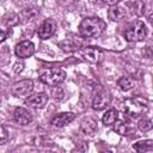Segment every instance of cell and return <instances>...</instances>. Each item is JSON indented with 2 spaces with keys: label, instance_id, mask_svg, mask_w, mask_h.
<instances>
[{
  "label": "cell",
  "instance_id": "cell-1",
  "mask_svg": "<svg viewBox=\"0 0 153 153\" xmlns=\"http://www.w3.org/2000/svg\"><path fill=\"white\" fill-rule=\"evenodd\" d=\"M106 27L103 19L98 17H87L79 24V33L84 38H97L99 37Z\"/></svg>",
  "mask_w": 153,
  "mask_h": 153
},
{
  "label": "cell",
  "instance_id": "cell-2",
  "mask_svg": "<svg viewBox=\"0 0 153 153\" xmlns=\"http://www.w3.org/2000/svg\"><path fill=\"white\" fill-rule=\"evenodd\" d=\"M122 109L131 118H137V117H140L147 112L148 105H147L146 99L140 98V97H135V98H130V99L124 100L122 104Z\"/></svg>",
  "mask_w": 153,
  "mask_h": 153
},
{
  "label": "cell",
  "instance_id": "cell-3",
  "mask_svg": "<svg viewBox=\"0 0 153 153\" xmlns=\"http://www.w3.org/2000/svg\"><path fill=\"white\" fill-rule=\"evenodd\" d=\"M66 79V72L61 68H50L47 69L45 72H43L39 75V80L49 86H54L56 87L57 85H60L61 82H63Z\"/></svg>",
  "mask_w": 153,
  "mask_h": 153
},
{
  "label": "cell",
  "instance_id": "cell-4",
  "mask_svg": "<svg viewBox=\"0 0 153 153\" xmlns=\"http://www.w3.org/2000/svg\"><path fill=\"white\" fill-rule=\"evenodd\" d=\"M147 35L146 25L142 22H135L134 24L129 25L124 31V38L128 42H139L142 41Z\"/></svg>",
  "mask_w": 153,
  "mask_h": 153
},
{
  "label": "cell",
  "instance_id": "cell-5",
  "mask_svg": "<svg viewBox=\"0 0 153 153\" xmlns=\"http://www.w3.org/2000/svg\"><path fill=\"white\" fill-rule=\"evenodd\" d=\"M33 90V82L32 80L30 79H24V80H20L18 82H16L12 88H11V92L14 97H18V98H25V97H29L31 96V92Z\"/></svg>",
  "mask_w": 153,
  "mask_h": 153
},
{
  "label": "cell",
  "instance_id": "cell-6",
  "mask_svg": "<svg viewBox=\"0 0 153 153\" xmlns=\"http://www.w3.org/2000/svg\"><path fill=\"white\" fill-rule=\"evenodd\" d=\"M76 54L85 61L91 62V63H98L102 57H103V53L97 49V48H92V47H86V48H81L76 51Z\"/></svg>",
  "mask_w": 153,
  "mask_h": 153
},
{
  "label": "cell",
  "instance_id": "cell-7",
  "mask_svg": "<svg viewBox=\"0 0 153 153\" xmlns=\"http://www.w3.org/2000/svg\"><path fill=\"white\" fill-rule=\"evenodd\" d=\"M56 27H57L56 22H55L54 19H51V18H48V19H45V20L41 24V26L38 27L37 35H38V37H39L41 39H48V38H50V37L55 33Z\"/></svg>",
  "mask_w": 153,
  "mask_h": 153
},
{
  "label": "cell",
  "instance_id": "cell-8",
  "mask_svg": "<svg viewBox=\"0 0 153 153\" xmlns=\"http://www.w3.org/2000/svg\"><path fill=\"white\" fill-rule=\"evenodd\" d=\"M14 53H16L17 57H19V59H27V57H30V56L33 55V53H35V45L30 41H23V42L18 43L16 45Z\"/></svg>",
  "mask_w": 153,
  "mask_h": 153
},
{
  "label": "cell",
  "instance_id": "cell-9",
  "mask_svg": "<svg viewBox=\"0 0 153 153\" xmlns=\"http://www.w3.org/2000/svg\"><path fill=\"white\" fill-rule=\"evenodd\" d=\"M48 98H49L48 94L44 92L35 93V94L29 96L25 99V104L31 106V108H35V109H41V108L45 106V104L48 103Z\"/></svg>",
  "mask_w": 153,
  "mask_h": 153
},
{
  "label": "cell",
  "instance_id": "cell-10",
  "mask_svg": "<svg viewBox=\"0 0 153 153\" xmlns=\"http://www.w3.org/2000/svg\"><path fill=\"white\" fill-rule=\"evenodd\" d=\"M111 102V96L109 92L106 91H100L98 93H96L93 100H92V108L94 110H103L105 109Z\"/></svg>",
  "mask_w": 153,
  "mask_h": 153
},
{
  "label": "cell",
  "instance_id": "cell-11",
  "mask_svg": "<svg viewBox=\"0 0 153 153\" xmlns=\"http://www.w3.org/2000/svg\"><path fill=\"white\" fill-rule=\"evenodd\" d=\"M74 117L75 115L73 112H61L54 116V118L50 121V124L54 128H62V127L68 126L74 120Z\"/></svg>",
  "mask_w": 153,
  "mask_h": 153
},
{
  "label": "cell",
  "instance_id": "cell-12",
  "mask_svg": "<svg viewBox=\"0 0 153 153\" xmlns=\"http://www.w3.org/2000/svg\"><path fill=\"white\" fill-rule=\"evenodd\" d=\"M13 117H14V121L22 126H26L29 123L32 122V115L29 110H26L25 108H22V106H18L14 110V114H13Z\"/></svg>",
  "mask_w": 153,
  "mask_h": 153
},
{
  "label": "cell",
  "instance_id": "cell-13",
  "mask_svg": "<svg viewBox=\"0 0 153 153\" xmlns=\"http://www.w3.org/2000/svg\"><path fill=\"white\" fill-rule=\"evenodd\" d=\"M38 14H39V8L35 7V6H30V7H25L24 10H22L18 16H19V20L22 23H27V22L35 19Z\"/></svg>",
  "mask_w": 153,
  "mask_h": 153
},
{
  "label": "cell",
  "instance_id": "cell-14",
  "mask_svg": "<svg viewBox=\"0 0 153 153\" xmlns=\"http://www.w3.org/2000/svg\"><path fill=\"white\" fill-rule=\"evenodd\" d=\"M80 129L84 134L86 135H92L97 131L98 129V126H97V121L92 117H86L81 121L80 123Z\"/></svg>",
  "mask_w": 153,
  "mask_h": 153
},
{
  "label": "cell",
  "instance_id": "cell-15",
  "mask_svg": "<svg viewBox=\"0 0 153 153\" xmlns=\"http://www.w3.org/2000/svg\"><path fill=\"white\" fill-rule=\"evenodd\" d=\"M124 14H126V10L120 4H117L115 6H111L108 11V17L112 22H118L120 19H122L124 17Z\"/></svg>",
  "mask_w": 153,
  "mask_h": 153
},
{
  "label": "cell",
  "instance_id": "cell-16",
  "mask_svg": "<svg viewBox=\"0 0 153 153\" xmlns=\"http://www.w3.org/2000/svg\"><path fill=\"white\" fill-rule=\"evenodd\" d=\"M133 149H135L137 153H146L149 151H153V140H142L137 141L133 145Z\"/></svg>",
  "mask_w": 153,
  "mask_h": 153
},
{
  "label": "cell",
  "instance_id": "cell-17",
  "mask_svg": "<svg viewBox=\"0 0 153 153\" xmlns=\"http://www.w3.org/2000/svg\"><path fill=\"white\" fill-rule=\"evenodd\" d=\"M117 120H118V111L116 109L108 110L105 112V115L103 116V118H102L104 126H114Z\"/></svg>",
  "mask_w": 153,
  "mask_h": 153
},
{
  "label": "cell",
  "instance_id": "cell-18",
  "mask_svg": "<svg viewBox=\"0 0 153 153\" xmlns=\"http://www.w3.org/2000/svg\"><path fill=\"white\" fill-rule=\"evenodd\" d=\"M134 85H135V81L130 76H121L117 80V86L122 91H129V90H131L134 87Z\"/></svg>",
  "mask_w": 153,
  "mask_h": 153
},
{
  "label": "cell",
  "instance_id": "cell-19",
  "mask_svg": "<svg viewBox=\"0 0 153 153\" xmlns=\"http://www.w3.org/2000/svg\"><path fill=\"white\" fill-rule=\"evenodd\" d=\"M129 123L124 120H117L114 124V130L120 135H127L129 133Z\"/></svg>",
  "mask_w": 153,
  "mask_h": 153
},
{
  "label": "cell",
  "instance_id": "cell-20",
  "mask_svg": "<svg viewBox=\"0 0 153 153\" xmlns=\"http://www.w3.org/2000/svg\"><path fill=\"white\" fill-rule=\"evenodd\" d=\"M137 127H139V129L141 131L146 133V131H149L153 128V122L151 120H148V118H143V120H140Z\"/></svg>",
  "mask_w": 153,
  "mask_h": 153
},
{
  "label": "cell",
  "instance_id": "cell-21",
  "mask_svg": "<svg viewBox=\"0 0 153 153\" xmlns=\"http://www.w3.org/2000/svg\"><path fill=\"white\" fill-rule=\"evenodd\" d=\"M0 136H1V140H0L1 141V145H5L7 142V140H8V137H10L8 131L5 128V126H1L0 127Z\"/></svg>",
  "mask_w": 153,
  "mask_h": 153
},
{
  "label": "cell",
  "instance_id": "cell-22",
  "mask_svg": "<svg viewBox=\"0 0 153 153\" xmlns=\"http://www.w3.org/2000/svg\"><path fill=\"white\" fill-rule=\"evenodd\" d=\"M59 94L63 96L62 90H61L60 87H54V88H53V92H51V96L54 97V99H55V100H60V99H61V97H60Z\"/></svg>",
  "mask_w": 153,
  "mask_h": 153
},
{
  "label": "cell",
  "instance_id": "cell-23",
  "mask_svg": "<svg viewBox=\"0 0 153 153\" xmlns=\"http://www.w3.org/2000/svg\"><path fill=\"white\" fill-rule=\"evenodd\" d=\"M7 35H10V36H11V35H12V30L10 29V31L6 33V32H5V30L2 29V30H1V32H0V42H4V41L7 38Z\"/></svg>",
  "mask_w": 153,
  "mask_h": 153
},
{
  "label": "cell",
  "instance_id": "cell-24",
  "mask_svg": "<svg viewBox=\"0 0 153 153\" xmlns=\"http://www.w3.org/2000/svg\"><path fill=\"white\" fill-rule=\"evenodd\" d=\"M23 66H24V65H23L22 62H20V63H19V62H17V63L14 65V72H16V73L20 72V71L23 69Z\"/></svg>",
  "mask_w": 153,
  "mask_h": 153
},
{
  "label": "cell",
  "instance_id": "cell-25",
  "mask_svg": "<svg viewBox=\"0 0 153 153\" xmlns=\"http://www.w3.org/2000/svg\"><path fill=\"white\" fill-rule=\"evenodd\" d=\"M148 22H149V24L153 26V13H151V14L148 16Z\"/></svg>",
  "mask_w": 153,
  "mask_h": 153
},
{
  "label": "cell",
  "instance_id": "cell-26",
  "mask_svg": "<svg viewBox=\"0 0 153 153\" xmlns=\"http://www.w3.org/2000/svg\"><path fill=\"white\" fill-rule=\"evenodd\" d=\"M103 153H112V152H110V151H106V152H103Z\"/></svg>",
  "mask_w": 153,
  "mask_h": 153
},
{
  "label": "cell",
  "instance_id": "cell-27",
  "mask_svg": "<svg viewBox=\"0 0 153 153\" xmlns=\"http://www.w3.org/2000/svg\"><path fill=\"white\" fill-rule=\"evenodd\" d=\"M47 153H56V152H51V151H49V152H47Z\"/></svg>",
  "mask_w": 153,
  "mask_h": 153
}]
</instances>
